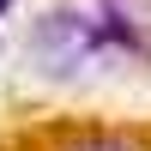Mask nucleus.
<instances>
[{"instance_id": "f03ea898", "label": "nucleus", "mask_w": 151, "mask_h": 151, "mask_svg": "<svg viewBox=\"0 0 151 151\" xmlns=\"http://www.w3.org/2000/svg\"><path fill=\"white\" fill-rule=\"evenodd\" d=\"M97 30L127 55H151V0H97Z\"/></svg>"}, {"instance_id": "7ed1b4c3", "label": "nucleus", "mask_w": 151, "mask_h": 151, "mask_svg": "<svg viewBox=\"0 0 151 151\" xmlns=\"http://www.w3.org/2000/svg\"><path fill=\"white\" fill-rule=\"evenodd\" d=\"M60 151H139V145L121 139V133H79V139H67Z\"/></svg>"}, {"instance_id": "20e7f679", "label": "nucleus", "mask_w": 151, "mask_h": 151, "mask_svg": "<svg viewBox=\"0 0 151 151\" xmlns=\"http://www.w3.org/2000/svg\"><path fill=\"white\" fill-rule=\"evenodd\" d=\"M6 6H12V0H0V12H6Z\"/></svg>"}, {"instance_id": "f257e3e1", "label": "nucleus", "mask_w": 151, "mask_h": 151, "mask_svg": "<svg viewBox=\"0 0 151 151\" xmlns=\"http://www.w3.org/2000/svg\"><path fill=\"white\" fill-rule=\"evenodd\" d=\"M24 55H30V67L42 73V79H79V73L103 55V30H97V18H85V12H73V6H48L42 18L30 24Z\"/></svg>"}]
</instances>
